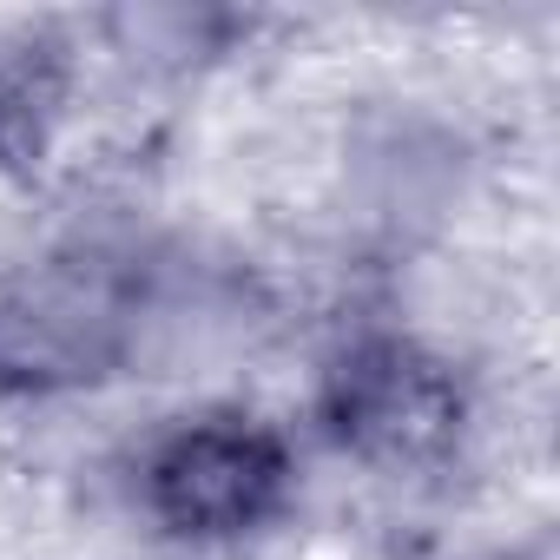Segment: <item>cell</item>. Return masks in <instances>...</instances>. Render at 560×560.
Segmentation results:
<instances>
[{"instance_id": "6da1fadb", "label": "cell", "mask_w": 560, "mask_h": 560, "mask_svg": "<svg viewBox=\"0 0 560 560\" xmlns=\"http://www.w3.org/2000/svg\"><path fill=\"white\" fill-rule=\"evenodd\" d=\"M291 455L257 422H191L145 462V501L172 534H244L284 508Z\"/></svg>"}, {"instance_id": "7a4b0ae2", "label": "cell", "mask_w": 560, "mask_h": 560, "mask_svg": "<svg viewBox=\"0 0 560 560\" xmlns=\"http://www.w3.org/2000/svg\"><path fill=\"white\" fill-rule=\"evenodd\" d=\"M324 416H330L337 442H350L370 462H396L402 468V462H429V455H442L455 442L462 389L416 343L376 337V343H357L330 370Z\"/></svg>"}, {"instance_id": "3957f363", "label": "cell", "mask_w": 560, "mask_h": 560, "mask_svg": "<svg viewBox=\"0 0 560 560\" xmlns=\"http://www.w3.org/2000/svg\"><path fill=\"white\" fill-rule=\"evenodd\" d=\"M119 357V304L93 277L54 270L0 304V383H80Z\"/></svg>"}, {"instance_id": "277c9868", "label": "cell", "mask_w": 560, "mask_h": 560, "mask_svg": "<svg viewBox=\"0 0 560 560\" xmlns=\"http://www.w3.org/2000/svg\"><path fill=\"white\" fill-rule=\"evenodd\" d=\"M60 100V73L47 54H0V165H27L47 145V119Z\"/></svg>"}]
</instances>
